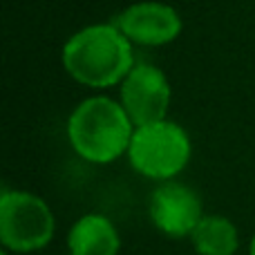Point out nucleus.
<instances>
[{
  "instance_id": "11",
  "label": "nucleus",
  "mask_w": 255,
  "mask_h": 255,
  "mask_svg": "<svg viewBox=\"0 0 255 255\" xmlns=\"http://www.w3.org/2000/svg\"><path fill=\"white\" fill-rule=\"evenodd\" d=\"M0 255H13V253H9V251H4V249H2V253H0Z\"/></svg>"
},
{
  "instance_id": "4",
  "label": "nucleus",
  "mask_w": 255,
  "mask_h": 255,
  "mask_svg": "<svg viewBox=\"0 0 255 255\" xmlns=\"http://www.w3.org/2000/svg\"><path fill=\"white\" fill-rule=\"evenodd\" d=\"M56 233L54 211L31 190L7 188L0 193V244L13 255L45 249Z\"/></svg>"
},
{
  "instance_id": "9",
  "label": "nucleus",
  "mask_w": 255,
  "mask_h": 255,
  "mask_svg": "<svg viewBox=\"0 0 255 255\" xmlns=\"http://www.w3.org/2000/svg\"><path fill=\"white\" fill-rule=\"evenodd\" d=\"M188 242L197 255H235L240 249V231L226 215L206 213Z\"/></svg>"
},
{
  "instance_id": "1",
  "label": "nucleus",
  "mask_w": 255,
  "mask_h": 255,
  "mask_svg": "<svg viewBox=\"0 0 255 255\" xmlns=\"http://www.w3.org/2000/svg\"><path fill=\"white\" fill-rule=\"evenodd\" d=\"M61 63L67 76L83 88H119L136 65L134 45L117 22H92L65 40Z\"/></svg>"
},
{
  "instance_id": "2",
  "label": "nucleus",
  "mask_w": 255,
  "mask_h": 255,
  "mask_svg": "<svg viewBox=\"0 0 255 255\" xmlns=\"http://www.w3.org/2000/svg\"><path fill=\"white\" fill-rule=\"evenodd\" d=\"M134 128L119 99L92 94L74 106L65 132L72 150L83 161L108 166L128 154Z\"/></svg>"
},
{
  "instance_id": "10",
  "label": "nucleus",
  "mask_w": 255,
  "mask_h": 255,
  "mask_svg": "<svg viewBox=\"0 0 255 255\" xmlns=\"http://www.w3.org/2000/svg\"><path fill=\"white\" fill-rule=\"evenodd\" d=\"M249 255H255V233L251 235V242H249Z\"/></svg>"
},
{
  "instance_id": "8",
  "label": "nucleus",
  "mask_w": 255,
  "mask_h": 255,
  "mask_svg": "<svg viewBox=\"0 0 255 255\" xmlns=\"http://www.w3.org/2000/svg\"><path fill=\"white\" fill-rule=\"evenodd\" d=\"M67 255H119L121 233L103 213H85L65 235Z\"/></svg>"
},
{
  "instance_id": "3",
  "label": "nucleus",
  "mask_w": 255,
  "mask_h": 255,
  "mask_svg": "<svg viewBox=\"0 0 255 255\" xmlns=\"http://www.w3.org/2000/svg\"><path fill=\"white\" fill-rule=\"evenodd\" d=\"M128 163L136 175L152 181L177 179L193 157V141L186 128L172 119L134 128Z\"/></svg>"
},
{
  "instance_id": "6",
  "label": "nucleus",
  "mask_w": 255,
  "mask_h": 255,
  "mask_svg": "<svg viewBox=\"0 0 255 255\" xmlns=\"http://www.w3.org/2000/svg\"><path fill=\"white\" fill-rule=\"evenodd\" d=\"M136 128L168 119L172 85L166 72L152 63H136L121 81L117 97Z\"/></svg>"
},
{
  "instance_id": "7",
  "label": "nucleus",
  "mask_w": 255,
  "mask_h": 255,
  "mask_svg": "<svg viewBox=\"0 0 255 255\" xmlns=\"http://www.w3.org/2000/svg\"><path fill=\"white\" fill-rule=\"evenodd\" d=\"M115 22L130 43L139 47H163L175 43L184 31L181 13L161 0H139L128 4Z\"/></svg>"
},
{
  "instance_id": "5",
  "label": "nucleus",
  "mask_w": 255,
  "mask_h": 255,
  "mask_svg": "<svg viewBox=\"0 0 255 255\" xmlns=\"http://www.w3.org/2000/svg\"><path fill=\"white\" fill-rule=\"evenodd\" d=\"M204 215L199 193L184 181H157L148 197L150 224L168 240H188Z\"/></svg>"
}]
</instances>
